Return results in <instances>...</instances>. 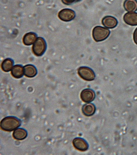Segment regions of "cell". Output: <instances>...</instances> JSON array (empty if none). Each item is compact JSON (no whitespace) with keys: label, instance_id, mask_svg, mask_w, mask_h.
Returning <instances> with one entry per match:
<instances>
[{"label":"cell","instance_id":"obj_13","mask_svg":"<svg viewBox=\"0 0 137 155\" xmlns=\"http://www.w3.org/2000/svg\"><path fill=\"white\" fill-rule=\"evenodd\" d=\"M36 39V34L33 32L28 33L23 37V43L26 46H30L35 43Z\"/></svg>","mask_w":137,"mask_h":155},{"label":"cell","instance_id":"obj_17","mask_svg":"<svg viewBox=\"0 0 137 155\" xmlns=\"http://www.w3.org/2000/svg\"><path fill=\"white\" fill-rule=\"evenodd\" d=\"M81 0H61L63 3L66 5H71L73 3L78 2Z\"/></svg>","mask_w":137,"mask_h":155},{"label":"cell","instance_id":"obj_14","mask_svg":"<svg viewBox=\"0 0 137 155\" xmlns=\"http://www.w3.org/2000/svg\"><path fill=\"white\" fill-rule=\"evenodd\" d=\"M28 132L26 130L23 128L16 129L13 132L12 136L13 138L17 140H23L27 137Z\"/></svg>","mask_w":137,"mask_h":155},{"label":"cell","instance_id":"obj_15","mask_svg":"<svg viewBox=\"0 0 137 155\" xmlns=\"http://www.w3.org/2000/svg\"><path fill=\"white\" fill-rule=\"evenodd\" d=\"M124 9L129 12H133L137 10L136 0H126L123 3Z\"/></svg>","mask_w":137,"mask_h":155},{"label":"cell","instance_id":"obj_10","mask_svg":"<svg viewBox=\"0 0 137 155\" xmlns=\"http://www.w3.org/2000/svg\"><path fill=\"white\" fill-rule=\"evenodd\" d=\"M96 107L94 104L92 103H87L82 107V112L85 116H92L95 113Z\"/></svg>","mask_w":137,"mask_h":155},{"label":"cell","instance_id":"obj_12","mask_svg":"<svg viewBox=\"0 0 137 155\" xmlns=\"http://www.w3.org/2000/svg\"><path fill=\"white\" fill-rule=\"evenodd\" d=\"M23 68L20 64L14 65L11 70V74L15 78H21L23 76Z\"/></svg>","mask_w":137,"mask_h":155},{"label":"cell","instance_id":"obj_3","mask_svg":"<svg viewBox=\"0 0 137 155\" xmlns=\"http://www.w3.org/2000/svg\"><path fill=\"white\" fill-rule=\"evenodd\" d=\"M47 48V44L45 39L41 37H38L32 47L33 54L37 56H42Z\"/></svg>","mask_w":137,"mask_h":155},{"label":"cell","instance_id":"obj_2","mask_svg":"<svg viewBox=\"0 0 137 155\" xmlns=\"http://www.w3.org/2000/svg\"><path fill=\"white\" fill-rule=\"evenodd\" d=\"M110 31L107 28L101 26H96L93 30V37L96 42L103 41L110 35Z\"/></svg>","mask_w":137,"mask_h":155},{"label":"cell","instance_id":"obj_11","mask_svg":"<svg viewBox=\"0 0 137 155\" xmlns=\"http://www.w3.org/2000/svg\"><path fill=\"white\" fill-rule=\"evenodd\" d=\"M24 74L29 78L35 77L37 74V70L35 67L32 64H27L23 67Z\"/></svg>","mask_w":137,"mask_h":155},{"label":"cell","instance_id":"obj_18","mask_svg":"<svg viewBox=\"0 0 137 155\" xmlns=\"http://www.w3.org/2000/svg\"><path fill=\"white\" fill-rule=\"evenodd\" d=\"M133 40L135 43L137 45V28L135 30L134 33H133Z\"/></svg>","mask_w":137,"mask_h":155},{"label":"cell","instance_id":"obj_4","mask_svg":"<svg viewBox=\"0 0 137 155\" xmlns=\"http://www.w3.org/2000/svg\"><path fill=\"white\" fill-rule=\"evenodd\" d=\"M78 74L81 78L87 81H93L95 78L94 71L87 67H81L78 69Z\"/></svg>","mask_w":137,"mask_h":155},{"label":"cell","instance_id":"obj_6","mask_svg":"<svg viewBox=\"0 0 137 155\" xmlns=\"http://www.w3.org/2000/svg\"><path fill=\"white\" fill-rule=\"evenodd\" d=\"M80 98L84 102L89 103L94 101L95 98V94L94 90L90 89H84L80 94Z\"/></svg>","mask_w":137,"mask_h":155},{"label":"cell","instance_id":"obj_5","mask_svg":"<svg viewBox=\"0 0 137 155\" xmlns=\"http://www.w3.org/2000/svg\"><path fill=\"white\" fill-rule=\"evenodd\" d=\"M58 17L60 20L67 22L71 21L75 18L76 13L72 10L67 8L64 9L59 12Z\"/></svg>","mask_w":137,"mask_h":155},{"label":"cell","instance_id":"obj_9","mask_svg":"<svg viewBox=\"0 0 137 155\" xmlns=\"http://www.w3.org/2000/svg\"><path fill=\"white\" fill-rule=\"evenodd\" d=\"M102 23L106 28L113 29L117 26L118 21L114 17L107 16L103 18L102 20Z\"/></svg>","mask_w":137,"mask_h":155},{"label":"cell","instance_id":"obj_8","mask_svg":"<svg viewBox=\"0 0 137 155\" xmlns=\"http://www.w3.org/2000/svg\"><path fill=\"white\" fill-rule=\"evenodd\" d=\"M123 20L127 24L131 26L137 25V13L129 12L123 16Z\"/></svg>","mask_w":137,"mask_h":155},{"label":"cell","instance_id":"obj_7","mask_svg":"<svg viewBox=\"0 0 137 155\" xmlns=\"http://www.w3.org/2000/svg\"><path fill=\"white\" fill-rule=\"evenodd\" d=\"M73 144L75 149L83 152L86 151L89 148V145L86 140L79 137L74 139Z\"/></svg>","mask_w":137,"mask_h":155},{"label":"cell","instance_id":"obj_16","mask_svg":"<svg viewBox=\"0 0 137 155\" xmlns=\"http://www.w3.org/2000/svg\"><path fill=\"white\" fill-rule=\"evenodd\" d=\"M14 61L11 58H6L2 63V68L5 72H10L12 70L14 65Z\"/></svg>","mask_w":137,"mask_h":155},{"label":"cell","instance_id":"obj_1","mask_svg":"<svg viewBox=\"0 0 137 155\" xmlns=\"http://www.w3.org/2000/svg\"><path fill=\"white\" fill-rule=\"evenodd\" d=\"M22 121L20 119L14 116H8L4 117L1 122V128L3 130L12 132L20 127Z\"/></svg>","mask_w":137,"mask_h":155}]
</instances>
